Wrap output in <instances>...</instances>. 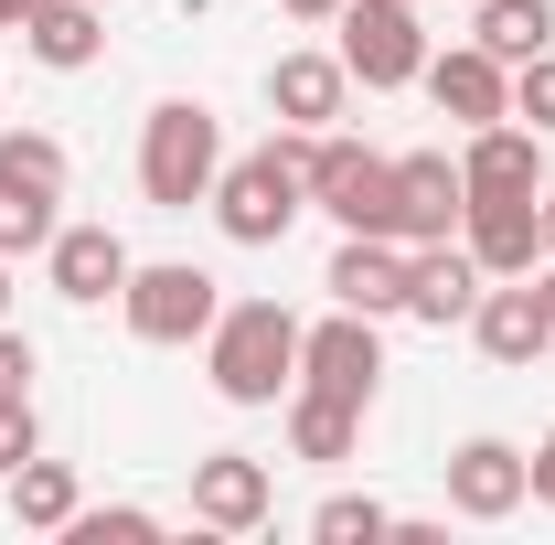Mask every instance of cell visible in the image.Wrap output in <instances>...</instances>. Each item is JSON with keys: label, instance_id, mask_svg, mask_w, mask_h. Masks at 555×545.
<instances>
[{"label": "cell", "instance_id": "obj_15", "mask_svg": "<svg viewBox=\"0 0 555 545\" xmlns=\"http://www.w3.org/2000/svg\"><path fill=\"white\" fill-rule=\"evenodd\" d=\"M43 268H54V289H65L75 310H96V300H118L129 289V246L107 236V225H54V246H43Z\"/></svg>", "mask_w": 555, "mask_h": 545}, {"label": "cell", "instance_id": "obj_6", "mask_svg": "<svg viewBox=\"0 0 555 545\" xmlns=\"http://www.w3.org/2000/svg\"><path fill=\"white\" fill-rule=\"evenodd\" d=\"M332 54H343L352 86H374V97H385V86H416L438 43H427L416 0H343V43H332Z\"/></svg>", "mask_w": 555, "mask_h": 545}, {"label": "cell", "instance_id": "obj_2", "mask_svg": "<svg viewBox=\"0 0 555 545\" xmlns=\"http://www.w3.org/2000/svg\"><path fill=\"white\" fill-rule=\"evenodd\" d=\"M204 375H214L224 407H278L299 385V321L278 300H224L214 332H204Z\"/></svg>", "mask_w": 555, "mask_h": 545}, {"label": "cell", "instance_id": "obj_33", "mask_svg": "<svg viewBox=\"0 0 555 545\" xmlns=\"http://www.w3.org/2000/svg\"><path fill=\"white\" fill-rule=\"evenodd\" d=\"M0 321H11V257H0Z\"/></svg>", "mask_w": 555, "mask_h": 545}, {"label": "cell", "instance_id": "obj_23", "mask_svg": "<svg viewBox=\"0 0 555 545\" xmlns=\"http://www.w3.org/2000/svg\"><path fill=\"white\" fill-rule=\"evenodd\" d=\"M54 193H33V182H11L0 172V257H33V246H54Z\"/></svg>", "mask_w": 555, "mask_h": 545}, {"label": "cell", "instance_id": "obj_31", "mask_svg": "<svg viewBox=\"0 0 555 545\" xmlns=\"http://www.w3.org/2000/svg\"><path fill=\"white\" fill-rule=\"evenodd\" d=\"M288 22H343V0H288Z\"/></svg>", "mask_w": 555, "mask_h": 545}, {"label": "cell", "instance_id": "obj_25", "mask_svg": "<svg viewBox=\"0 0 555 545\" xmlns=\"http://www.w3.org/2000/svg\"><path fill=\"white\" fill-rule=\"evenodd\" d=\"M310 535L321 545H374V535H396V514H385L374 492H332V503L310 514Z\"/></svg>", "mask_w": 555, "mask_h": 545}, {"label": "cell", "instance_id": "obj_29", "mask_svg": "<svg viewBox=\"0 0 555 545\" xmlns=\"http://www.w3.org/2000/svg\"><path fill=\"white\" fill-rule=\"evenodd\" d=\"M0 396H33V342L0 321Z\"/></svg>", "mask_w": 555, "mask_h": 545}, {"label": "cell", "instance_id": "obj_17", "mask_svg": "<svg viewBox=\"0 0 555 545\" xmlns=\"http://www.w3.org/2000/svg\"><path fill=\"white\" fill-rule=\"evenodd\" d=\"M460 182H470V193H545V129H524V118H491V129H470V150H460Z\"/></svg>", "mask_w": 555, "mask_h": 545}, {"label": "cell", "instance_id": "obj_1", "mask_svg": "<svg viewBox=\"0 0 555 545\" xmlns=\"http://www.w3.org/2000/svg\"><path fill=\"white\" fill-rule=\"evenodd\" d=\"M299 214H310V129H278L268 150H246V161L214 172V225H224V246H278Z\"/></svg>", "mask_w": 555, "mask_h": 545}, {"label": "cell", "instance_id": "obj_4", "mask_svg": "<svg viewBox=\"0 0 555 545\" xmlns=\"http://www.w3.org/2000/svg\"><path fill=\"white\" fill-rule=\"evenodd\" d=\"M118 310H129V332H139V342L182 353V342H204V332H214V310H224V278L193 268V257H160V268H129Z\"/></svg>", "mask_w": 555, "mask_h": 545}, {"label": "cell", "instance_id": "obj_26", "mask_svg": "<svg viewBox=\"0 0 555 545\" xmlns=\"http://www.w3.org/2000/svg\"><path fill=\"white\" fill-rule=\"evenodd\" d=\"M65 535H75V545H150V535H160V514H139V503H107V514H96V503H75Z\"/></svg>", "mask_w": 555, "mask_h": 545}, {"label": "cell", "instance_id": "obj_14", "mask_svg": "<svg viewBox=\"0 0 555 545\" xmlns=\"http://www.w3.org/2000/svg\"><path fill=\"white\" fill-rule=\"evenodd\" d=\"M470 310H481V257L449 246V236H438V246H406V321H438V332H449V321H470Z\"/></svg>", "mask_w": 555, "mask_h": 545}, {"label": "cell", "instance_id": "obj_11", "mask_svg": "<svg viewBox=\"0 0 555 545\" xmlns=\"http://www.w3.org/2000/svg\"><path fill=\"white\" fill-rule=\"evenodd\" d=\"M427 97H438V118H460V129H491V118H513V65L481 54V43H449V54H427L416 75Z\"/></svg>", "mask_w": 555, "mask_h": 545}, {"label": "cell", "instance_id": "obj_20", "mask_svg": "<svg viewBox=\"0 0 555 545\" xmlns=\"http://www.w3.org/2000/svg\"><path fill=\"white\" fill-rule=\"evenodd\" d=\"M352 439H363V407L321 396V385H288V449L299 460H352Z\"/></svg>", "mask_w": 555, "mask_h": 545}, {"label": "cell", "instance_id": "obj_21", "mask_svg": "<svg viewBox=\"0 0 555 545\" xmlns=\"http://www.w3.org/2000/svg\"><path fill=\"white\" fill-rule=\"evenodd\" d=\"M481 22H470V43L502 54V65H524V54H545L555 43V0H470Z\"/></svg>", "mask_w": 555, "mask_h": 545}, {"label": "cell", "instance_id": "obj_3", "mask_svg": "<svg viewBox=\"0 0 555 545\" xmlns=\"http://www.w3.org/2000/svg\"><path fill=\"white\" fill-rule=\"evenodd\" d=\"M214 172H224V129H214L204 97H160L150 129H139V193L160 214H193L214 204Z\"/></svg>", "mask_w": 555, "mask_h": 545}, {"label": "cell", "instance_id": "obj_19", "mask_svg": "<svg viewBox=\"0 0 555 545\" xmlns=\"http://www.w3.org/2000/svg\"><path fill=\"white\" fill-rule=\"evenodd\" d=\"M343 97H352L343 54H278V65H268V107L288 118V129H332Z\"/></svg>", "mask_w": 555, "mask_h": 545}, {"label": "cell", "instance_id": "obj_5", "mask_svg": "<svg viewBox=\"0 0 555 545\" xmlns=\"http://www.w3.org/2000/svg\"><path fill=\"white\" fill-rule=\"evenodd\" d=\"M310 204L343 236H396V161L363 139H321L310 129Z\"/></svg>", "mask_w": 555, "mask_h": 545}, {"label": "cell", "instance_id": "obj_24", "mask_svg": "<svg viewBox=\"0 0 555 545\" xmlns=\"http://www.w3.org/2000/svg\"><path fill=\"white\" fill-rule=\"evenodd\" d=\"M0 172L65 204V139H43V129H0Z\"/></svg>", "mask_w": 555, "mask_h": 545}, {"label": "cell", "instance_id": "obj_22", "mask_svg": "<svg viewBox=\"0 0 555 545\" xmlns=\"http://www.w3.org/2000/svg\"><path fill=\"white\" fill-rule=\"evenodd\" d=\"M75 503H86V492H75V471H65V460H43V449L11 471V524H33V535H65Z\"/></svg>", "mask_w": 555, "mask_h": 545}, {"label": "cell", "instance_id": "obj_35", "mask_svg": "<svg viewBox=\"0 0 555 545\" xmlns=\"http://www.w3.org/2000/svg\"><path fill=\"white\" fill-rule=\"evenodd\" d=\"M545 257H555V193H545Z\"/></svg>", "mask_w": 555, "mask_h": 545}, {"label": "cell", "instance_id": "obj_27", "mask_svg": "<svg viewBox=\"0 0 555 545\" xmlns=\"http://www.w3.org/2000/svg\"><path fill=\"white\" fill-rule=\"evenodd\" d=\"M513 118L555 139V43H545V54H524V65H513Z\"/></svg>", "mask_w": 555, "mask_h": 545}, {"label": "cell", "instance_id": "obj_30", "mask_svg": "<svg viewBox=\"0 0 555 545\" xmlns=\"http://www.w3.org/2000/svg\"><path fill=\"white\" fill-rule=\"evenodd\" d=\"M524 471H534V503H545V514H555V428H545V439H534V449H524Z\"/></svg>", "mask_w": 555, "mask_h": 545}, {"label": "cell", "instance_id": "obj_34", "mask_svg": "<svg viewBox=\"0 0 555 545\" xmlns=\"http://www.w3.org/2000/svg\"><path fill=\"white\" fill-rule=\"evenodd\" d=\"M534 289H545V310H555V257H545V278H534Z\"/></svg>", "mask_w": 555, "mask_h": 545}, {"label": "cell", "instance_id": "obj_9", "mask_svg": "<svg viewBox=\"0 0 555 545\" xmlns=\"http://www.w3.org/2000/svg\"><path fill=\"white\" fill-rule=\"evenodd\" d=\"M321 289H332V310L396 321V310H406V236H343L332 268H321Z\"/></svg>", "mask_w": 555, "mask_h": 545}, {"label": "cell", "instance_id": "obj_16", "mask_svg": "<svg viewBox=\"0 0 555 545\" xmlns=\"http://www.w3.org/2000/svg\"><path fill=\"white\" fill-rule=\"evenodd\" d=\"M22 54L54 65V75H86L107 54V0H33L22 11Z\"/></svg>", "mask_w": 555, "mask_h": 545}, {"label": "cell", "instance_id": "obj_7", "mask_svg": "<svg viewBox=\"0 0 555 545\" xmlns=\"http://www.w3.org/2000/svg\"><path fill=\"white\" fill-rule=\"evenodd\" d=\"M299 385H321V396H343V407H374V385H385V332H374L363 310L310 321V332H299Z\"/></svg>", "mask_w": 555, "mask_h": 545}, {"label": "cell", "instance_id": "obj_13", "mask_svg": "<svg viewBox=\"0 0 555 545\" xmlns=\"http://www.w3.org/2000/svg\"><path fill=\"white\" fill-rule=\"evenodd\" d=\"M278 503L268 460H246V449H214V460H193V524H214V535H257Z\"/></svg>", "mask_w": 555, "mask_h": 545}, {"label": "cell", "instance_id": "obj_8", "mask_svg": "<svg viewBox=\"0 0 555 545\" xmlns=\"http://www.w3.org/2000/svg\"><path fill=\"white\" fill-rule=\"evenodd\" d=\"M460 246L481 257V278H534V257H545V193H470Z\"/></svg>", "mask_w": 555, "mask_h": 545}, {"label": "cell", "instance_id": "obj_18", "mask_svg": "<svg viewBox=\"0 0 555 545\" xmlns=\"http://www.w3.org/2000/svg\"><path fill=\"white\" fill-rule=\"evenodd\" d=\"M470 332H481L491 364H534V353L555 342V310H545V289H534V278H502V289H481Z\"/></svg>", "mask_w": 555, "mask_h": 545}, {"label": "cell", "instance_id": "obj_32", "mask_svg": "<svg viewBox=\"0 0 555 545\" xmlns=\"http://www.w3.org/2000/svg\"><path fill=\"white\" fill-rule=\"evenodd\" d=\"M22 11H33V0H0V33H22Z\"/></svg>", "mask_w": 555, "mask_h": 545}, {"label": "cell", "instance_id": "obj_28", "mask_svg": "<svg viewBox=\"0 0 555 545\" xmlns=\"http://www.w3.org/2000/svg\"><path fill=\"white\" fill-rule=\"evenodd\" d=\"M43 449V417H33V396H0V471H22Z\"/></svg>", "mask_w": 555, "mask_h": 545}, {"label": "cell", "instance_id": "obj_10", "mask_svg": "<svg viewBox=\"0 0 555 545\" xmlns=\"http://www.w3.org/2000/svg\"><path fill=\"white\" fill-rule=\"evenodd\" d=\"M524 503H534V471H524L513 439H460V449H449V514L502 524V514H524Z\"/></svg>", "mask_w": 555, "mask_h": 545}, {"label": "cell", "instance_id": "obj_12", "mask_svg": "<svg viewBox=\"0 0 555 545\" xmlns=\"http://www.w3.org/2000/svg\"><path fill=\"white\" fill-rule=\"evenodd\" d=\"M460 214H470L460 161H449V150H406V161H396V236H406V246H438V236H460Z\"/></svg>", "mask_w": 555, "mask_h": 545}]
</instances>
